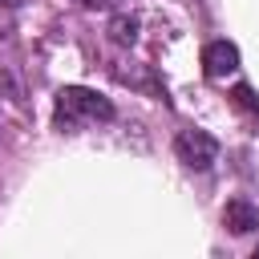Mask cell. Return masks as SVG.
<instances>
[{
  "mask_svg": "<svg viewBox=\"0 0 259 259\" xmlns=\"http://www.w3.org/2000/svg\"><path fill=\"white\" fill-rule=\"evenodd\" d=\"M105 121H113V101L85 85H65L53 101V125L61 134H81L89 125H105Z\"/></svg>",
  "mask_w": 259,
  "mask_h": 259,
  "instance_id": "cell-1",
  "label": "cell"
},
{
  "mask_svg": "<svg viewBox=\"0 0 259 259\" xmlns=\"http://www.w3.org/2000/svg\"><path fill=\"white\" fill-rule=\"evenodd\" d=\"M223 227H227L231 235H251V231H259V210H255L247 198H231V202L223 206Z\"/></svg>",
  "mask_w": 259,
  "mask_h": 259,
  "instance_id": "cell-4",
  "label": "cell"
},
{
  "mask_svg": "<svg viewBox=\"0 0 259 259\" xmlns=\"http://www.w3.org/2000/svg\"><path fill=\"white\" fill-rule=\"evenodd\" d=\"M24 0H0V8H20Z\"/></svg>",
  "mask_w": 259,
  "mask_h": 259,
  "instance_id": "cell-7",
  "label": "cell"
},
{
  "mask_svg": "<svg viewBox=\"0 0 259 259\" xmlns=\"http://www.w3.org/2000/svg\"><path fill=\"white\" fill-rule=\"evenodd\" d=\"M239 69V49L231 45V40H210L206 49H202V73L210 77V81H223V77H231Z\"/></svg>",
  "mask_w": 259,
  "mask_h": 259,
  "instance_id": "cell-3",
  "label": "cell"
},
{
  "mask_svg": "<svg viewBox=\"0 0 259 259\" xmlns=\"http://www.w3.org/2000/svg\"><path fill=\"white\" fill-rule=\"evenodd\" d=\"M85 8H93V12H109V8H117L121 0H81Z\"/></svg>",
  "mask_w": 259,
  "mask_h": 259,
  "instance_id": "cell-6",
  "label": "cell"
},
{
  "mask_svg": "<svg viewBox=\"0 0 259 259\" xmlns=\"http://www.w3.org/2000/svg\"><path fill=\"white\" fill-rule=\"evenodd\" d=\"M174 154H178V162H182L186 170L206 174V170L219 162V142H214L206 130H178V138H174Z\"/></svg>",
  "mask_w": 259,
  "mask_h": 259,
  "instance_id": "cell-2",
  "label": "cell"
},
{
  "mask_svg": "<svg viewBox=\"0 0 259 259\" xmlns=\"http://www.w3.org/2000/svg\"><path fill=\"white\" fill-rule=\"evenodd\" d=\"M138 28H142V20H138L134 12H113V16H109V28H105V32H109V40H113V45L130 49V45L138 40Z\"/></svg>",
  "mask_w": 259,
  "mask_h": 259,
  "instance_id": "cell-5",
  "label": "cell"
},
{
  "mask_svg": "<svg viewBox=\"0 0 259 259\" xmlns=\"http://www.w3.org/2000/svg\"><path fill=\"white\" fill-rule=\"evenodd\" d=\"M255 259H259V247H255Z\"/></svg>",
  "mask_w": 259,
  "mask_h": 259,
  "instance_id": "cell-8",
  "label": "cell"
}]
</instances>
